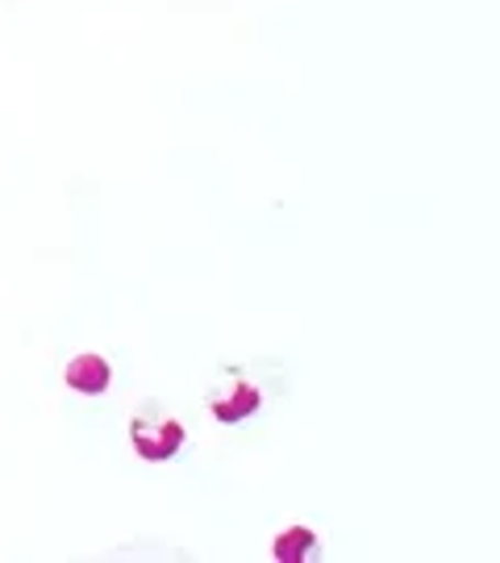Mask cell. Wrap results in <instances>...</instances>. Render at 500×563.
<instances>
[{
	"instance_id": "1",
	"label": "cell",
	"mask_w": 500,
	"mask_h": 563,
	"mask_svg": "<svg viewBox=\"0 0 500 563\" xmlns=\"http://www.w3.org/2000/svg\"><path fill=\"white\" fill-rule=\"evenodd\" d=\"M130 446L142 463H171L188 443V426L176 413H163V409H142L125 426Z\"/></svg>"
},
{
	"instance_id": "2",
	"label": "cell",
	"mask_w": 500,
	"mask_h": 563,
	"mask_svg": "<svg viewBox=\"0 0 500 563\" xmlns=\"http://www.w3.org/2000/svg\"><path fill=\"white\" fill-rule=\"evenodd\" d=\"M263 409V388L246 372H225L213 388H209V418L218 426H238L246 418H255Z\"/></svg>"
},
{
	"instance_id": "3",
	"label": "cell",
	"mask_w": 500,
	"mask_h": 563,
	"mask_svg": "<svg viewBox=\"0 0 500 563\" xmlns=\"http://www.w3.org/2000/svg\"><path fill=\"white\" fill-rule=\"evenodd\" d=\"M63 384L76 393V397H104L113 388V363L104 360L100 351H80L63 363Z\"/></svg>"
},
{
	"instance_id": "4",
	"label": "cell",
	"mask_w": 500,
	"mask_h": 563,
	"mask_svg": "<svg viewBox=\"0 0 500 563\" xmlns=\"http://www.w3.org/2000/svg\"><path fill=\"white\" fill-rule=\"evenodd\" d=\"M271 560L276 563H309V560H321V539L313 526H284L280 534L271 539Z\"/></svg>"
}]
</instances>
